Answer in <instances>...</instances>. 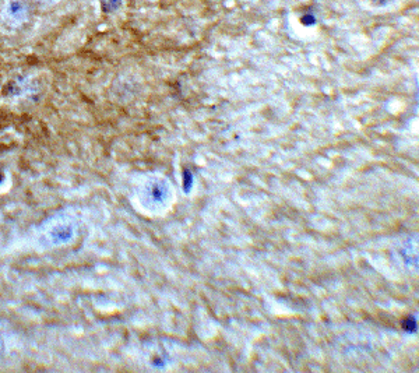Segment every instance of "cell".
Returning <instances> with one entry per match:
<instances>
[{
    "label": "cell",
    "mask_w": 419,
    "mask_h": 373,
    "mask_svg": "<svg viewBox=\"0 0 419 373\" xmlns=\"http://www.w3.org/2000/svg\"><path fill=\"white\" fill-rule=\"evenodd\" d=\"M8 15L10 18H13L15 21H24L25 17H27V7L25 4L18 1V0H13L7 7Z\"/></svg>",
    "instance_id": "obj_1"
},
{
    "label": "cell",
    "mask_w": 419,
    "mask_h": 373,
    "mask_svg": "<svg viewBox=\"0 0 419 373\" xmlns=\"http://www.w3.org/2000/svg\"><path fill=\"white\" fill-rule=\"evenodd\" d=\"M120 0H102V6L106 11H112L116 7H119Z\"/></svg>",
    "instance_id": "obj_2"
},
{
    "label": "cell",
    "mask_w": 419,
    "mask_h": 373,
    "mask_svg": "<svg viewBox=\"0 0 419 373\" xmlns=\"http://www.w3.org/2000/svg\"><path fill=\"white\" fill-rule=\"evenodd\" d=\"M315 17L313 15H303L302 17V23L305 24V25H312V24H315Z\"/></svg>",
    "instance_id": "obj_3"
},
{
    "label": "cell",
    "mask_w": 419,
    "mask_h": 373,
    "mask_svg": "<svg viewBox=\"0 0 419 373\" xmlns=\"http://www.w3.org/2000/svg\"><path fill=\"white\" fill-rule=\"evenodd\" d=\"M39 1L46 3V4H52V3H56V1H59V0H39Z\"/></svg>",
    "instance_id": "obj_4"
},
{
    "label": "cell",
    "mask_w": 419,
    "mask_h": 373,
    "mask_svg": "<svg viewBox=\"0 0 419 373\" xmlns=\"http://www.w3.org/2000/svg\"><path fill=\"white\" fill-rule=\"evenodd\" d=\"M379 1H380V4H383V3H384L386 0H379Z\"/></svg>",
    "instance_id": "obj_5"
}]
</instances>
